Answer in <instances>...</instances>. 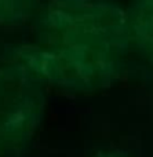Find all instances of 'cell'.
<instances>
[{
  "label": "cell",
  "instance_id": "1",
  "mask_svg": "<svg viewBox=\"0 0 153 157\" xmlns=\"http://www.w3.org/2000/svg\"><path fill=\"white\" fill-rule=\"evenodd\" d=\"M44 26L46 47L69 50L116 66L131 41L128 14L106 2H54L46 13Z\"/></svg>",
  "mask_w": 153,
  "mask_h": 157
},
{
  "label": "cell",
  "instance_id": "2",
  "mask_svg": "<svg viewBox=\"0 0 153 157\" xmlns=\"http://www.w3.org/2000/svg\"><path fill=\"white\" fill-rule=\"evenodd\" d=\"M41 112L43 91L37 77L22 68L0 69V150L24 144Z\"/></svg>",
  "mask_w": 153,
  "mask_h": 157
},
{
  "label": "cell",
  "instance_id": "3",
  "mask_svg": "<svg viewBox=\"0 0 153 157\" xmlns=\"http://www.w3.org/2000/svg\"><path fill=\"white\" fill-rule=\"evenodd\" d=\"M128 19L131 40L140 54L153 65V0H137Z\"/></svg>",
  "mask_w": 153,
  "mask_h": 157
},
{
  "label": "cell",
  "instance_id": "4",
  "mask_svg": "<svg viewBox=\"0 0 153 157\" xmlns=\"http://www.w3.org/2000/svg\"><path fill=\"white\" fill-rule=\"evenodd\" d=\"M35 0H0V22L22 19L32 11Z\"/></svg>",
  "mask_w": 153,
  "mask_h": 157
},
{
  "label": "cell",
  "instance_id": "5",
  "mask_svg": "<svg viewBox=\"0 0 153 157\" xmlns=\"http://www.w3.org/2000/svg\"><path fill=\"white\" fill-rule=\"evenodd\" d=\"M101 157H127L124 155H120V153H108V155H104Z\"/></svg>",
  "mask_w": 153,
  "mask_h": 157
}]
</instances>
